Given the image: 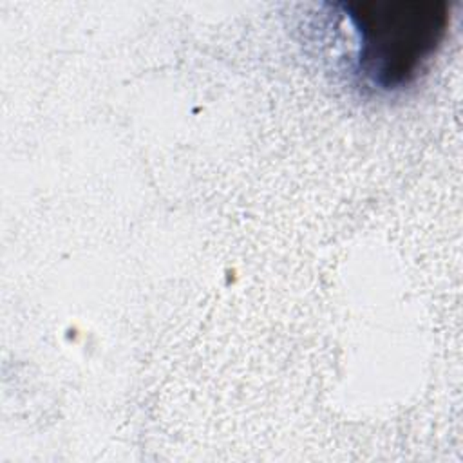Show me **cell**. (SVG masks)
Returning <instances> with one entry per match:
<instances>
[{
  "mask_svg": "<svg viewBox=\"0 0 463 463\" xmlns=\"http://www.w3.org/2000/svg\"><path fill=\"white\" fill-rule=\"evenodd\" d=\"M358 71L380 89L412 81L439 47L449 25L445 0H349Z\"/></svg>",
  "mask_w": 463,
  "mask_h": 463,
  "instance_id": "cell-1",
  "label": "cell"
}]
</instances>
